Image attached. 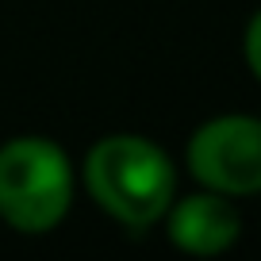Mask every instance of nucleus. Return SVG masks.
Segmentation results:
<instances>
[{
	"instance_id": "obj_1",
	"label": "nucleus",
	"mask_w": 261,
	"mask_h": 261,
	"mask_svg": "<svg viewBox=\"0 0 261 261\" xmlns=\"http://www.w3.org/2000/svg\"><path fill=\"white\" fill-rule=\"evenodd\" d=\"M85 188L112 219L150 227L169 212L177 173L158 142L142 135H108L85 158Z\"/></svg>"
},
{
	"instance_id": "obj_2",
	"label": "nucleus",
	"mask_w": 261,
	"mask_h": 261,
	"mask_svg": "<svg viewBox=\"0 0 261 261\" xmlns=\"http://www.w3.org/2000/svg\"><path fill=\"white\" fill-rule=\"evenodd\" d=\"M73 204V165L54 139L19 135L0 146V219L23 234H46Z\"/></svg>"
},
{
	"instance_id": "obj_3",
	"label": "nucleus",
	"mask_w": 261,
	"mask_h": 261,
	"mask_svg": "<svg viewBox=\"0 0 261 261\" xmlns=\"http://www.w3.org/2000/svg\"><path fill=\"white\" fill-rule=\"evenodd\" d=\"M188 169L204 188L223 196L261 192V119L219 115L188 139Z\"/></svg>"
},
{
	"instance_id": "obj_4",
	"label": "nucleus",
	"mask_w": 261,
	"mask_h": 261,
	"mask_svg": "<svg viewBox=\"0 0 261 261\" xmlns=\"http://www.w3.org/2000/svg\"><path fill=\"white\" fill-rule=\"evenodd\" d=\"M165 215H169V242L185 253H223L238 242V230H242L230 196L212 188L185 196L180 204H169Z\"/></svg>"
},
{
	"instance_id": "obj_5",
	"label": "nucleus",
	"mask_w": 261,
	"mask_h": 261,
	"mask_svg": "<svg viewBox=\"0 0 261 261\" xmlns=\"http://www.w3.org/2000/svg\"><path fill=\"white\" fill-rule=\"evenodd\" d=\"M246 62H250L253 77L261 81V12L250 19V27H246Z\"/></svg>"
}]
</instances>
